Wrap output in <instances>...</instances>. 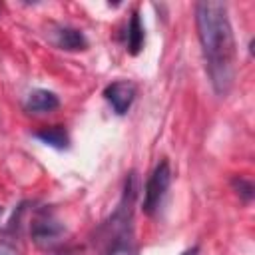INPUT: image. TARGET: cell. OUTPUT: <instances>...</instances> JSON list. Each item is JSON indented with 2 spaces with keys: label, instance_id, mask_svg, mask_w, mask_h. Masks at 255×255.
I'll list each match as a JSON object with an SVG mask.
<instances>
[{
  "label": "cell",
  "instance_id": "cell-9",
  "mask_svg": "<svg viewBox=\"0 0 255 255\" xmlns=\"http://www.w3.org/2000/svg\"><path fill=\"white\" fill-rule=\"evenodd\" d=\"M36 137L42 139L44 143L56 147V149H66L70 139H68V133L62 126H52V128H44L40 131H36Z\"/></svg>",
  "mask_w": 255,
  "mask_h": 255
},
{
  "label": "cell",
  "instance_id": "cell-2",
  "mask_svg": "<svg viewBox=\"0 0 255 255\" xmlns=\"http://www.w3.org/2000/svg\"><path fill=\"white\" fill-rule=\"evenodd\" d=\"M171 183V167L167 163V159H161L151 175L147 177V183H145V189H143V203H141V209L145 215H153L157 209H159V203L167 191Z\"/></svg>",
  "mask_w": 255,
  "mask_h": 255
},
{
  "label": "cell",
  "instance_id": "cell-12",
  "mask_svg": "<svg viewBox=\"0 0 255 255\" xmlns=\"http://www.w3.org/2000/svg\"><path fill=\"white\" fill-rule=\"evenodd\" d=\"M54 255H72V251L66 249V251H58V253H54Z\"/></svg>",
  "mask_w": 255,
  "mask_h": 255
},
{
  "label": "cell",
  "instance_id": "cell-11",
  "mask_svg": "<svg viewBox=\"0 0 255 255\" xmlns=\"http://www.w3.org/2000/svg\"><path fill=\"white\" fill-rule=\"evenodd\" d=\"M181 255H199V247H189V249H185Z\"/></svg>",
  "mask_w": 255,
  "mask_h": 255
},
{
  "label": "cell",
  "instance_id": "cell-10",
  "mask_svg": "<svg viewBox=\"0 0 255 255\" xmlns=\"http://www.w3.org/2000/svg\"><path fill=\"white\" fill-rule=\"evenodd\" d=\"M231 185H233V189H235V193L243 199V201H251L253 199V183L249 181V179H245V177H233V181H231Z\"/></svg>",
  "mask_w": 255,
  "mask_h": 255
},
{
  "label": "cell",
  "instance_id": "cell-7",
  "mask_svg": "<svg viewBox=\"0 0 255 255\" xmlns=\"http://www.w3.org/2000/svg\"><path fill=\"white\" fill-rule=\"evenodd\" d=\"M106 255H137V249L131 241V231L129 227H122L118 229L114 241L110 243Z\"/></svg>",
  "mask_w": 255,
  "mask_h": 255
},
{
  "label": "cell",
  "instance_id": "cell-13",
  "mask_svg": "<svg viewBox=\"0 0 255 255\" xmlns=\"http://www.w3.org/2000/svg\"><path fill=\"white\" fill-rule=\"evenodd\" d=\"M0 211H2V209H0Z\"/></svg>",
  "mask_w": 255,
  "mask_h": 255
},
{
  "label": "cell",
  "instance_id": "cell-6",
  "mask_svg": "<svg viewBox=\"0 0 255 255\" xmlns=\"http://www.w3.org/2000/svg\"><path fill=\"white\" fill-rule=\"evenodd\" d=\"M56 46L62 50H68V52H76V50H86L88 40L80 30L64 26L56 32Z\"/></svg>",
  "mask_w": 255,
  "mask_h": 255
},
{
  "label": "cell",
  "instance_id": "cell-5",
  "mask_svg": "<svg viewBox=\"0 0 255 255\" xmlns=\"http://www.w3.org/2000/svg\"><path fill=\"white\" fill-rule=\"evenodd\" d=\"M58 106H60V100L50 90H34L24 104L26 112L30 114H48V112H54Z\"/></svg>",
  "mask_w": 255,
  "mask_h": 255
},
{
  "label": "cell",
  "instance_id": "cell-1",
  "mask_svg": "<svg viewBox=\"0 0 255 255\" xmlns=\"http://www.w3.org/2000/svg\"><path fill=\"white\" fill-rule=\"evenodd\" d=\"M195 26L209 82L219 96H227L235 80V38L227 6L223 2H197Z\"/></svg>",
  "mask_w": 255,
  "mask_h": 255
},
{
  "label": "cell",
  "instance_id": "cell-8",
  "mask_svg": "<svg viewBox=\"0 0 255 255\" xmlns=\"http://www.w3.org/2000/svg\"><path fill=\"white\" fill-rule=\"evenodd\" d=\"M143 46V26L139 20V14L133 10L131 12V20L128 24V52L131 56H135Z\"/></svg>",
  "mask_w": 255,
  "mask_h": 255
},
{
  "label": "cell",
  "instance_id": "cell-4",
  "mask_svg": "<svg viewBox=\"0 0 255 255\" xmlns=\"http://www.w3.org/2000/svg\"><path fill=\"white\" fill-rule=\"evenodd\" d=\"M104 98L110 102V106L114 108V112L118 116H124L129 110V106H131V102L135 98V86L131 82H128V80L112 82L110 86H106Z\"/></svg>",
  "mask_w": 255,
  "mask_h": 255
},
{
  "label": "cell",
  "instance_id": "cell-3",
  "mask_svg": "<svg viewBox=\"0 0 255 255\" xmlns=\"http://www.w3.org/2000/svg\"><path fill=\"white\" fill-rule=\"evenodd\" d=\"M30 233H32V241L40 249H52L62 241L64 225L54 217L52 211L40 209V211H36V215L32 219Z\"/></svg>",
  "mask_w": 255,
  "mask_h": 255
}]
</instances>
